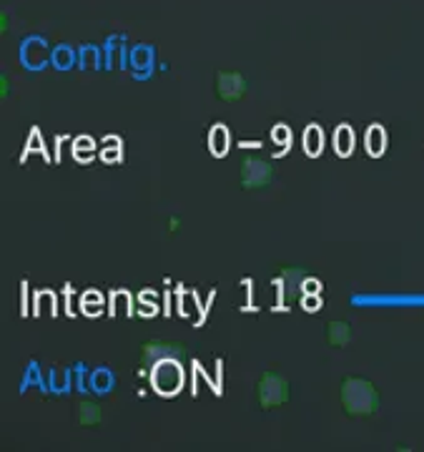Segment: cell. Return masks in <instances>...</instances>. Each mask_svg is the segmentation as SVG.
Returning <instances> with one entry per match:
<instances>
[{"label": "cell", "mask_w": 424, "mask_h": 452, "mask_svg": "<svg viewBox=\"0 0 424 452\" xmlns=\"http://www.w3.org/2000/svg\"><path fill=\"white\" fill-rule=\"evenodd\" d=\"M269 178H271V169L266 166L264 161H254V159L247 161V166H244V183H247L249 189L264 186Z\"/></svg>", "instance_id": "7a4b0ae2"}, {"label": "cell", "mask_w": 424, "mask_h": 452, "mask_svg": "<svg viewBox=\"0 0 424 452\" xmlns=\"http://www.w3.org/2000/svg\"><path fill=\"white\" fill-rule=\"evenodd\" d=\"M258 400L264 407H274L284 402L287 400V382L281 377H274V374H266L261 379V387H258Z\"/></svg>", "instance_id": "6da1fadb"}, {"label": "cell", "mask_w": 424, "mask_h": 452, "mask_svg": "<svg viewBox=\"0 0 424 452\" xmlns=\"http://www.w3.org/2000/svg\"><path fill=\"white\" fill-rule=\"evenodd\" d=\"M218 93L224 98H239L244 93V78L236 73H221L218 75Z\"/></svg>", "instance_id": "3957f363"}]
</instances>
